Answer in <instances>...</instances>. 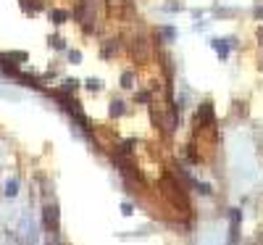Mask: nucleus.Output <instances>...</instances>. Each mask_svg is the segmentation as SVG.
<instances>
[{
	"label": "nucleus",
	"instance_id": "nucleus-1",
	"mask_svg": "<svg viewBox=\"0 0 263 245\" xmlns=\"http://www.w3.org/2000/svg\"><path fill=\"white\" fill-rule=\"evenodd\" d=\"M195 124H197V129L213 127V108H211V103H203V106H200V111H197V116H195Z\"/></svg>",
	"mask_w": 263,
	"mask_h": 245
},
{
	"label": "nucleus",
	"instance_id": "nucleus-2",
	"mask_svg": "<svg viewBox=\"0 0 263 245\" xmlns=\"http://www.w3.org/2000/svg\"><path fill=\"white\" fill-rule=\"evenodd\" d=\"M239 219H242V211L234 208V211H232V235H229L232 243H237V237H239Z\"/></svg>",
	"mask_w": 263,
	"mask_h": 245
},
{
	"label": "nucleus",
	"instance_id": "nucleus-3",
	"mask_svg": "<svg viewBox=\"0 0 263 245\" xmlns=\"http://www.w3.org/2000/svg\"><path fill=\"white\" fill-rule=\"evenodd\" d=\"M213 50H218V55H221V58H226V55H229V48H226V40H213Z\"/></svg>",
	"mask_w": 263,
	"mask_h": 245
},
{
	"label": "nucleus",
	"instance_id": "nucleus-4",
	"mask_svg": "<svg viewBox=\"0 0 263 245\" xmlns=\"http://www.w3.org/2000/svg\"><path fill=\"white\" fill-rule=\"evenodd\" d=\"M8 195H16V182H8Z\"/></svg>",
	"mask_w": 263,
	"mask_h": 245
},
{
	"label": "nucleus",
	"instance_id": "nucleus-5",
	"mask_svg": "<svg viewBox=\"0 0 263 245\" xmlns=\"http://www.w3.org/2000/svg\"><path fill=\"white\" fill-rule=\"evenodd\" d=\"M261 40H263V34H261Z\"/></svg>",
	"mask_w": 263,
	"mask_h": 245
}]
</instances>
